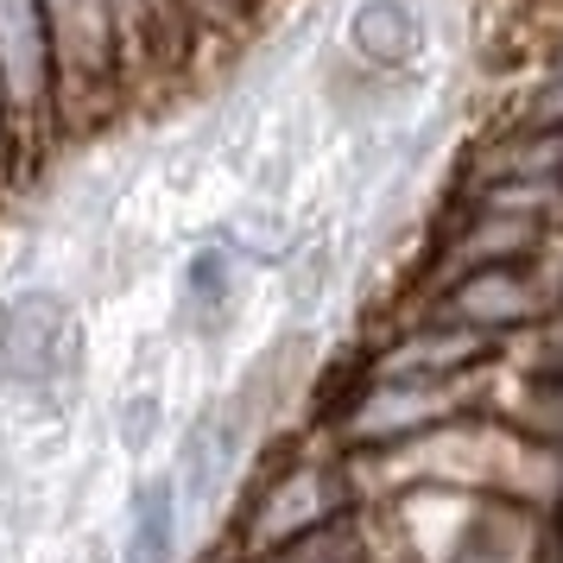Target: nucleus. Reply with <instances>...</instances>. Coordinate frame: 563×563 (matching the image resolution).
I'll use <instances>...</instances> for the list:
<instances>
[{
  "label": "nucleus",
  "mask_w": 563,
  "mask_h": 563,
  "mask_svg": "<svg viewBox=\"0 0 563 563\" xmlns=\"http://www.w3.org/2000/svg\"><path fill=\"white\" fill-rule=\"evenodd\" d=\"M77 367V317L52 291H26L0 310V380L45 393Z\"/></svg>",
  "instance_id": "nucleus-1"
},
{
  "label": "nucleus",
  "mask_w": 563,
  "mask_h": 563,
  "mask_svg": "<svg viewBox=\"0 0 563 563\" xmlns=\"http://www.w3.org/2000/svg\"><path fill=\"white\" fill-rule=\"evenodd\" d=\"M52 57V7L45 0H0V89H7L13 114H26L32 96L45 102Z\"/></svg>",
  "instance_id": "nucleus-2"
},
{
  "label": "nucleus",
  "mask_w": 563,
  "mask_h": 563,
  "mask_svg": "<svg viewBox=\"0 0 563 563\" xmlns=\"http://www.w3.org/2000/svg\"><path fill=\"white\" fill-rule=\"evenodd\" d=\"M172 551H178V482L172 475H153V482L133 487L121 563H172Z\"/></svg>",
  "instance_id": "nucleus-3"
},
{
  "label": "nucleus",
  "mask_w": 563,
  "mask_h": 563,
  "mask_svg": "<svg viewBox=\"0 0 563 563\" xmlns=\"http://www.w3.org/2000/svg\"><path fill=\"white\" fill-rule=\"evenodd\" d=\"M234 443H241V424H234L229 411H216V418H203V424L190 431V450H184V487H190L197 500L222 487V475H229V462H234Z\"/></svg>",
  "instance_id": "nucleus-4"
},
{
  "label": "nucleus",
  "mask_w": 563,
  "mask_h": 563,
  "mask_svg": "<svg viewBox=\"0 0 563 563\" xmlns=\"http://www.w3.org/2000/svg\"><path fill=\"white\" fill-rule=\"evenodd\" d=\"M355 45L367 57H411L418 52V20H411L399 0H374V7H361L355 13Z\"/></svg>",
  "instance_id": "nucleus-5"
},
{
  "label": "nucleus",
  "mask_w": 563,
  "mask_h": 563,
  "mask_svg": "<svg viewBox=\"0 0 563 563\" xmlns=\"http://www.w3.org/2000/svg\"><path fill=\"white\" fill-rule=\"evenodd\" d=\"M7 121H13V108H7V89H0V153H7Z\"/></svg>",
  "instance_id": "nucleus-6"
}]
</instances>
